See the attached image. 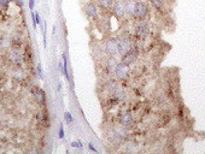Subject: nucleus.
Segmentation results:
<instances>
[{"label":"nucleus","mask_w":205,"mask_h":154,"mask_svg":"<svg viewBox=\"0 0 205 154\" xmlns=\"http://www.w3.org/2000/svg\"><path fill=\"white\" fill-rule=\"evenodd\" d=\"M31 18H33V27H34V29L35 30H37V27H39V24H37L36 19H35V13L31 11Z\"/></svg>","instance_id":"obj_21"},{"label":"nucleus","mask_w":205,"mask_h":154,"mask_svg":"<svg viewBox=\"0 0 205 154\" xmlns=\"http://www.w3.org/2000/svg\"><path fill=\"white\" fill-rule=\"evenodd\" d=\"M120 124H121L122 127H131V122H133V113H131V111H123L121 114H120Z\"/></svg>","instance_id":"obj_8"},{"label":"nucleus","mask_w":205,"mask_h":154,"mask_svg":"<svg viewBox=\"0 0 205 154\" xmlns=\"http://www.w3.org/2000/svg\"><path fill=\"white\" fill-rule=\"evenodd\" d=\"M10 60L12 62L13 64H19L22 62V55L18 52V49H12L10 52Z\"/></svg>","instance_id":"obj_14"},{"label":"nucleus","mask_w":205,"mask_h":154,"mask_svg":"<svg viewBox=\"0 0 205 154\" xmlns=\"http://www.w3.org/2000/svg\"><path fill=\"white\" fill-rule=\"evenodd\" d=\"M117 41L116 37H109L104 42V52L107 55H116L117 54Z\"/></svg>","instance_id":"obj_1"},{"label":"nucleus","mask_w":205,"mask_h":154,"mask_svg":"<svg viewBox=\"0 0 205 154\" xmlns=\"http://www.w3.org/2000/svg\"><path fill=\"white\" fill-rule=\"evenodd\" d=\"M115 0H98V5L102 10H110Z\"/></svg>","instance_id":"obj_15"},{"label":"nucleus","mask_w":205,"mask_h":154,"mask_svg":"<svg viewBox=\"0 0 205 154\" xmlns=\"http://www.w3.org/2000/svg\"><path fill=\"white\" fill-rule=\"evenodd\" d=\"M56 26H53V27H52V35H53V36H55V34H56Z\"/></svg>","instance_id":"obj_26"},{"label":"nucleus","mask_w":205,"mask_h":154,"mask_svg":"<svg viewBox=\"0 0 205 154\" xmlns=\"http://www.w3.org/2000/svg\"><path fill=\"white\" fill-rule=\"evenodd\" d=\"M111 13L113 16H116L117 18H122L126 15V10H124V0H115L112 4Z\"/></svg>","instance_id":"obj_4"},{"label":"nucleus","mask_w":205,"mask_h":154,"mask_svg":"<svg viewBox=\"0 0 205 154\" xmlns=\"http://www.w3.org/2000/svg\"><path fill=\"white\" fill-rule=\"evenodd\" d=\"M117 64H118V60L115 58V55H109V58L105 60V69L107 70L109 73H112L115 71Z\"/></svg>","instance_id":"obj_11"},{"label":"nucleus","mask_w":205,"mask_h":154,"mask_svg":"<svg viewBox=\"0 0 205 154\" xmlns=\"http://www.w3.org/2000/svg\"><path fill=\"white\" fill-rule=\"evenodd\" d=\"M113 73L118 80H126L129 75V66L126 65L124 63H122V62H118Z\"/></svg>","instance_id":"obj_5"},{"label":"nucleus","mask_w":205,"mask_h":154,"mask_svg":"<svg viewBox=\"0 0 205 154\" xmlns=\"http://www.w3.org/2000/svg\"><path fill=\"white\" fill-rule=\"evenodd\" d=\"M13 1H15V2H16L18 6H21V7L23 6V1H21V0H13Z\"/></svg>","instance_id":"obj_25"},{"label":"nucleus","mask_w":205,"mask_h":154,"mask_svg":"<svg viewBox=\"0 0 205 154\" xmlns=\"http://www.w3.org/2000/svg\"><path fill=\"white\" fill-rule=\"evenodd\" d=\"M136 59H138V48L136 47H131L126 54L122 55L121 62L124 63L126 65H128V66H131V65H133L136 62Z\"/></svg>","instance_id":"obj_3"},{"label":"nucleus","mask_w":205,"mask_h":154,"mask_svg":"<svg viewBox=\"0 0 205 154\" xmlns=\"http://www.w3.org/2000/svg\"><path fill=\"white\" fill-rule=\"evenodd\" d=\"M58 66H59V71H60V73H63V62H59Z\"/></svg>","instance_id":"obj_24"},{"label":"nucleus","mask_w":205,"mask_h":154,"mask_svg":"<svg viewBox=\"0 0 205 154\" xmlns=\"http://www.w3.org/2000/svg\"><path fill=\"white\" fill-rule=\"evenodd\" d=\"M88 148H89V151H92V152H94V153H98V149L94 147V145L92 143V142L88 143Z\"/></svg>","instance_id":"obj_22"},{"label":"nucleus","mask_w":205,"mask_h":154,"mask_svg":"<svg viewBox=\"0 0 205 154\" xmlns=\"http://www.w3.org/2000/svg\"><path fill=\"white\" fill-rule=\"evenodd\" d=\"M134 1H135V2H136V1H142V0H134Z\"/></svg>","instance_id":"obj_27"},{"label":"nucleus","mask_w":205,"mask_h":154,"mask_svg":"<svg viewBox=\"0 0 205 154\" xmlns=\"http://www.w3.org/2000/svg\"><path fill=\"white\" fill-rule=\"evenodd\" d=\"M33 93H34V96H35V100H36V102L39 105H41V106H44V105H46V93L42 91V89H40V88H33Z\"/></svg>","instance_id":"obj_10"},{"label":"nucleus","mask_w":205,"mask_h":154,"mask_svg":"<svg viewBox=\"0 0 205 154\" xmlns=\"http://www.w3.org/2000/svg\"><path fill=\"white\" fill-rule=\"evenodd\" d=\"M149 12V7L144 1H136L135 2V10H134V17L142 19Z\"/></svg>","instance_id":"obj_6"},{"label":"nucleus","mask_w":205,"mask_h":154,"mask_svg":"<svg viewBox=\"0 0 205 154\" xmlns=\"http://www.w3.org/2000/svg\"><path fill=\"white\" fill-rule=\"evenodd\" d=\"M84 13L87 15L88 18H97L98 16V7L95 5V2L93 1H89L84 5Z\"/></svg>","instance_id":"obj_9"},{"label":"nucleus","mask_w":205,"mask_h":154,"mask_svg":"<svg viewBox=\"0 0 205 154\" xmlns=\"http://www.w3.org/2000/svg\"><path fill=\"white\" fill-rule=\"evenodd\" d=\"M151 1V4L155 6V7H157V9H160L162 7V1L160 0H150Z\"/></svg>","instance_id":"obj_19"},{"label":"nucleus","mask_w":205,"mask_h":154,"mask_svg":"<svg viewBox=\"0 0 205 154\" xmlns=\"http://www.w3.org/2000/svg\"><path fill=\"white\" fill-rule=\"evenodd\" d=\"M36 72L39 73V77L40 78H44V72H42V66H41V64L39 63L36 65Z\"/></svg>","instance_id":"obj_18"},{"label":"nucleus","mask_w":205,"mask_h":154,"mask_svg":"<svg viewBox=\"0 0 205 154\" xmlns=\"http://www.w3.org/2000/svg\"><path fill=\"white\" fill-rule=\"evenodd\" d=\"M134 33H135V36L138 37L139 40L141 39H145V37H147L150 33V28L147 24H145V23H139L135 29H134Z\"/></svg>","instance_id":"obj_7"},{"label":"nucleus","mask_w":205,"mask_h":154,"mask_svg":"<svg viewBox=\"0 0 205 154\" xmlns=\"http://www.w3.org/2000/svg\"><path fill=\"white\" fill-rule=\"evenodd\" d=\"M58 136H59V138H64V127H63V124H60V125H59Z\"/></svg>","instance_id":"obj_20"},{"label":"nucleus","mask_w":205,"mask_h":154,"mask_svg":"<svg viewBox=\"0 0 205 154\" xmlns=\"http://www.w3.org/2000/svg\"><path fill=\"white\" fill-rule=\"evenodd\" d=\"M34 5H35V0H29V10H34Z\"/></svg>","instance_id":"obj_23"},{"label":"nucleus","mask_w":205,"mask_h":154,"mask_svg":"<svg viewBox=\"0 0 205 154\" xmlns=\"http://www.w3.org/2000/svg\"><path fill=\"white\" fill-rule=\"evenodd\" d=\"M124 10L127 16H134V10H135V1L134 0H124Z\"/></svg>","instance_id":"obj_13"},{"label":"nucleus","mask_w":205,"mask_h":154,"mask_svg":"<svg viewBox=\"0 0 205 154\" xmlns=\"http://www.w3.org/2000/svg\"><path fill=\"white\" fill-rule=\"evenodd\" d=\"M131 47H133V45H131V39H128V37H120L118 41H117V54H120L122 57L123 54H126Z\"/></svg>","instance_id":"obj_2"},{"label":"nucleus","mask_w":205,"mask_h":154,"mask_svg":"<svg viewBox=\"0 0 205 154\" xmlns=\"http://www.w3.org/2000/svg\"><path fill=\"white\" fill-rule=\"evenodd\" d=\"M62 58H63V73L62 75H64V77H65V80L69 83H71V80H70V75H69V64H68V55L66 53H63L62 54Z\"/></svg>","instance_id":"obj_12"},{"label":"nucleus","mask_w":205,"mask_h":154,"mask_svg":"<svg viewBox=\"0 0 205 154\" xmlns=\"http://www.w3.org/2000/svg\"><path fill=\"white\" fill-rule=\"evenodd\" d=\"M71 147H73V148H79V149H81V148L83 147V145L81 143V141H73V142H71Z\"/></svg>","instance_id":"obj_17"},{"label":"nucleus","mask_w":205,"mask_h":154,"mask_svg":"<svg viewBox=\"0 0 205 154\" xmlns=\"http://www.w3.org/2000/svg\"><path fill=\"white\" fill-rule=\"evenodd\" d=\"M64 119H65V122L68 124H70V123H73V120H74V118L71 116V113L70 112H64Z\"/></svg>","instance_id":"obj_16"}]
</instances>
